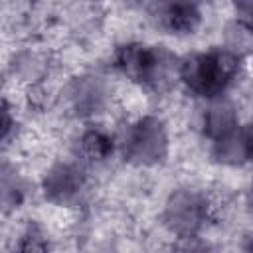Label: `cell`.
Here are the masks:
<instances>
[{"label":"cell","mask_w":253,"mask_h":253,"mask_svg":"<svg viewBox=\"0 0 253 253\" xmlns=\"http://www.w3.org/2000/svg\"><path fill=\"white\" fill-rule=\"evenodd\" d=\"M245 61V55L225 43L188 51L180 55V89L198 103L231 95L243 79Z\"/></svg>","instance_id":"cell-2"},{"label":"cell","mask_w":253,"mask_h":253,"mask_svg":"<svg viewBox=\"0 0 253 253\" xmlns=\"http://www.w3.org/2000/svg\"><path fill=\"white\" fill-rule=\"evenodd\" d=\"M63 101L67 111L85 123L101 121L113 107L115 87L107 75L85 71L75 75L63 91Z\"/></svg>","instance_id":"cell-6"},{"label":"cell","mask_w":253,"mask_h":253,"mask_svg":"<svg viewBox=\"0 0 253 253\" xmlns=\"http://www.w3.org/2000/svg\"><path fill=\"white\" fill-rule=\"evenodd\" d=\"M150 26L172 38H190L206 22L202 0H142Z\"/></svg>","instance_id":"cell-7"},{"label":"cell","mask_w":253,"mask_h":253,"mask_svg":"<svg viewBox=\"0 0 253 253\" xmlns=\"http://www.w3.org/2000/svg\"><path fill=\"white\" fill-rule=\"evenodd\" d=\"M241 134H243V142H245V150H247L249 168H253V119L241 123Z\"/></svg>","instance_id":"cell-14"},{"label":"cell","mask_w":253,"mask_h":253,"mask_svg":"<svg viewBox=\"0 0 253 253\" xmlns=\"http://www.w3.org/2000/svg\"><path fill=\"white\" fill-rule=\"evenodd\" d=\"M111 69L144 95L162 97L180 87V55L164 43L125 40L111 51Z\"/></svg>","instance_id":"cell-1"},{"label":"cell","mask_w":253,"mask_h":253,"mask_svg":"<svg viewBox=\"0 0 253 253\" xmlns=\"http://www.w3.org/2000/svg\"><path fill=\"white\" fill-rule=\"evenodd\" d=\"M73 154L81 158L87 166H101L119 158L117 154V134L101 121H89L75 136Z\"/></svg>","instance_id":"cell-9"},{"label":"cell","mask_w":253,"mask_h":253,"mask_svg":"<svg viewBox=\"0 0 253 253\" xmlns=\"http://www.w3.org/2000/svg\"><path fill=\"white\" fill-rule=\"evenodd\" d=\"M119 158L136 170H154L172 154V130L160 113H140L126 119L117 130Z\"/></svg>","instance_id":"cell-3"},{"label":"cell","mask_w":253,"mask_h":253,"mask_svg":"<svg viewBox=\"0 0 253 253\" xmlns=\"http://www.w3.org/2000/svg\"><path fill=\"white\" fill-rule=\"evenodd\" d=\"M22 132V119L18 115L16 103H12L8 97H4L2 101V144L8 150Z\"/></svg>","instance_id":"cell-12"},{"label":"cell","mask_w":253,"mask_h":253,"mask_svg":"<svg viewBox=\"0 0 253 253\" xmlns=\"http://www.w3.org/2000/svg\"><path fill=\"white\" fill-rule=\"evenodd\" d=\"M208 154H210L211 162L217 164L219 168H227V170L249 168L247 150H245V142H243V134H241V125L233 132L210 142Z\"/></svg>","instance_id":"cell-10"},{"label":"cell","mask_w":253,"mask_h":253,"mask_svg":"<svg viewBox=\"0 0 253 253\" xmlns=\"http://www.w3.org/2000/svg\"><path fill=\"white\" fill-rule=\"evenodd\" d=\"M215 213L213 198L196 186L172 188L160 206L162 229L178 241H196L210 227Z\"/></svg>","instance_id":"cell-4"},{"label":"cell","mask_w":253,"mask_h":253,"mask_svg":"<svg viewBox=\"0 0 253 253\" xmlns=\"http://www.w3.org/2000/svg\"><path fill=\"white\" fill-rule=\"evenodd\" d=\"M14 247L20 251H43L49 247V239L40 223H28L18 233V241L14 243Z\"/></svg>","instance_id":"cell-13"},{"label":"cell","mask_w":253,"mask_h":253,"mask_svg":"<svg viewBox=\"0 0 253 253\" xmlns=\"http://www.w3.org/2000/svg\"><path fill=\"white\" fill-rule=\"evenodd\" d=\"M241 113L231 95L202 101L196 113V130L208 144L233 132L241 125Z\"/></svg>","instance_id":"cell-8"},{"label":"cell","mask_w":253,"mask_h":253,"mask_svg":"<svg viewBox=\"0 0 253 253\" xmlns=\"http://www.w3.org/2000/svg\"><path fill=\"white\" fill-rule=\"evenodd\" d=\"M30 198V184L22 170L8 158L2 164V208L4 213L18 211Z\"/></svg>","instance_id":"cell-11"},{"label":"cell","mask_w":253,"mask_h":253,"mask_svg":"<svg viewBox=\"0 0 253 253\" xmlns=\"http://www.w3.org/2000/svg\"><path fill=\"white\" fill-rule=\"evenodd\" d=\"M245 204H247V210H249V213H251V217H253V184H251V186H249V190H247Z\"/></svg>","instance_id":"cell-15"},{"label":"cell","mask_w":253,"mask_h":253,"mask_svg":"<svg viewBox=\"0 0 253 253\" xmlns=\"http://www.w3.org/2000/svg\"><path fill=\"white\" fill-rule=\"evenodd\" d=\"M38 194L51 208H81L91 194V166L75 154L53 158L40 174Z\"/></svg>","instance_id":"cell-5"}]
</instances>
